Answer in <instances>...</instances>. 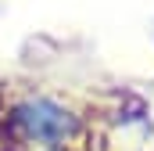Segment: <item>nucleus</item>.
<instances>
[{"mask_svg": "<svg viewBox=\"0 0 154 151\" xmlns=\"http://www.w3.org/2000/svg\"><path fill=\"white\" fill-rule=\"evenodd\" d=\"M4 140L18 151H82L90 140V119L68 97L25 90L0 112Z\"/></svg>", "mask_w": 154, "mask_h": 151, "instance_id": "obj_1", "label": "nucleus"}]
</instances>
